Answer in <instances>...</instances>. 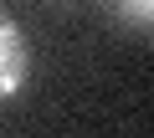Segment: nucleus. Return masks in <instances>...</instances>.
Returning <instances> with one entry per match:
<instances>
[{
    "label": "nucleus",
    "mask_w": 154,
    "mask_h": 138,
    "mask_svg": "<svg viewBox=\"0 0 154 138\" xmlns=\"http://www.w3.org/2000/svg\"><path fill=\"white\" fill-rule=\"evenodd\" d=\"M31 77V46H26V31L0 10V102H11Z\"/></svg>",
    "instance_id": "nucleus-1"
},
{
    "label": "nucleus",
    "mask_w": 154,
    "mask_h": 138,
    "mask_svg": "<svg viewBox=\"0 0 154 138\" xmlns=\"http://www.w3.org/2000/svg\"><path fill=\"white\" fill-rule=\"evenodd\" d=\"M108 16H113L118 26H128V31H149L154 0H108Z\"/></svg>",
    "instance_id": "nucleus-2"
}]
</instances>
